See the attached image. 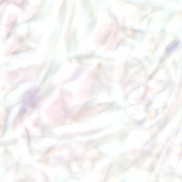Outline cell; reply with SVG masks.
Returning a JSON list of instances; mask_svg holds the SVG:
<instances>
[{"instance_id":"cell-1","label":"cell","mask_w":182,"mask_h":182,"mask_svg":"<svg viewBox=\"0 0 182 182\" xmlns=\"http://www.w3.org/2000/svg\"><path fill=\"white\" fill-rule=\"evenodd\" d=\"M179 42L178 41H175L170 43L166 48L165 53L166 55H169L177 49L179 46Z\"/></svg>"}]
</instances>
